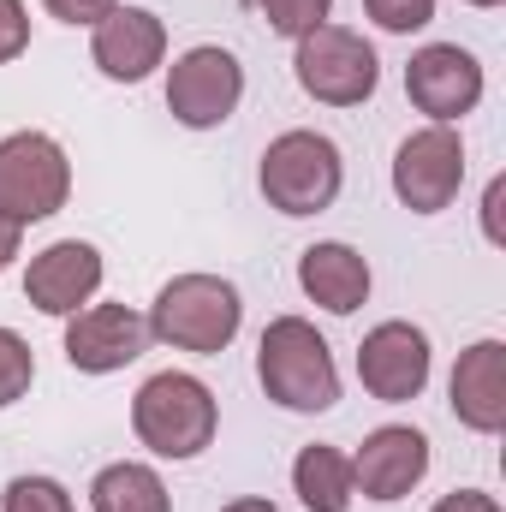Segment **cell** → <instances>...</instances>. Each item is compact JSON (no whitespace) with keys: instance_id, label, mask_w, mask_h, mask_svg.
Here are the masks:
<instances>
[{"instance_id":"cell-25","label":"cell","mask_w":506,"mask_h":512,"mask_svg":"<svg viewBox=\"0 0 506 512\" xmlns=\"http://www.w3.org/2000/svg\"><path fill=\"white\" fill-rule=\"evenodd\" d=\"M429 512H506L495 495H483V489H453V495H441Z\"/></svg>"},{"instance_id":"cell-29","label":"cell","mask_w":506,"mask_h":512,"mask_svg":"<svg viewBox=\"0 0 506 512\" xmlns=\"http://www.w3.org/2000/svg\"><path fill=\"white\" fill-rule=\"evenodd\" d=\"M471 6H483V12H495V6H501V0H471Z\"/></svg>"},{"instance_id":"cell-10","label":"cell","mask_w":506,"mask_h":512,"mask_svg":"<svg viewBox=\"0 0 506 512\" xmlns=\"http://www.w3.org/2000/svg\"><path fill=\"white\" fill-rule=\"evenodd\" d=\"M429 370H435V352H429V334L417 322H381L358 346V382L381 405L417 399L429 387Z\"/></svg>"},{"instance_id":"cell-8","label":"cell","mask_w":506,"mask_h":512,"mask_svg":"<svg viewBox=\"0 0 506 512\" xmlns=\"http://www.w3.org/2000/svg\"><path fill=\"white\" fill-rule=\"evenodd\" d=\"M465 185V143L453 126L411 131L393 155V197L411 215H441Z\"/></svg>"},{"instance_id":"cell-28","label":"cell","mask_w":506,"mask_h":512,"mask_svg":"<svg viewBox=\"0 0 506 512\" xmlns=\"http://www.w3.org/2000/svg\"><path fill=\"white\" fill-rule=\"evenodd\" d=\"M221 512H280V507L262 501V495H245V501H233V507H221Z\"/></svg>"},{"instance_id":"cell-2","label":"cell","mask_w":506,"mask_h":512,"mask_svg":"<svg viewBox=\"0 0 506 512\" xmlns=\"http://www.w3.org/2000/svg\"><path fill=\"white\" fill-rule=\"evenodd\" d=\"M256 382L286 411H328L340 399V370L316 322L304 316H274L256 346Z\"/></svg>"},{"instance_id":"cell-30","label":"cell","mask_w":506,"mask_h":512,"mask_svg":"<svg viewBox=\"0 0 506 512\" xmlns=\"http://www.w3.org/2000/svg\"><path fill=\"white\" fill-rule=\"evenodd\" d=\"M239 6H256V0H239Z\"/></svg>"},{"instance_id":"cell-19","label":"cell","mask_w":506,"mask_h":512,"mask_svg":"<svg viewBox=\"0 0 506 512\" xmlns=\"http://www.w3.org/2000/svg\"><path fill=\"white\" fill-rule=\"evenodd\" d=\"M30 382H36V352H30V340L12 334V328H0V411L18 405V399L30 393Z\"/></svg>"},{"instance_id":"cell-23","label":"cell","mask_w":506,"mask_h":512,"mask_svg":"<svg viewBox=\"0 0 506 512\" xmlns=\"http://www.w3.org/2000/svg\"><path fill=\"white\" fill-rule=\"evenodd\" d=\"M30 48V12L24 0H0V66H12Z\"/></svg>"},{"instance_id":"cell-21","label":"cell","mask_w":506,"mask_h":512,"mask_svg":"<svg viewBox=\"0 0 506 512\" xmlns=\"http://www.w3.org/2000/svg\"><path fill=\"white\" fill-rule=\"evenodd\" d=\"M0 507L6 512H78L72 507V495H66L54 477H12Z\"/></svg>"},{"instance_id":"cell-13","label":"cell","mask_w":506,"mask_h":512,"mask_svg":"<svg viewBox=\"0 0 506 512\" xmlns=\"http://www.w3.org/2000/svg\"><path fill=\"white\" fill-rule=\"evenodd\" d=\"M96 292H102V251H96V245H84V239H54L48 251L30 256L24 298H30L42 316H78Z\"/></svg>"},{"instance_id":"cell-18","label":"cell","mask_w":506,"mask_h":512,"mask_svg":"<svg viewBox=\"0 0 506 512\" xmlns=\"http://www.w3.org/2000/svg\"><path fill=\"white\" fill-rule=\"evenodd\" d=\"M90 512H173V495H167V483L155 477V465L120 459V465H102V471H96V483H90Z\"/></svg>"},{"instance_id":"cell-24","label":"cell","mask_w":506,"mask_h":512,"mask_svg":"<svg viewBox=\"0 0 506 512\" xmlns=\"http://www.w3.org/2000/svg\"><path fill=\"white\" fill-rule=\"evenodd\" d=\"M42 6H48V18H60V24H90V30H96L120 0H42Z\"/></svg>"},{"instance_id":"cell-17","label":"cell","mask_w":506,"mask_h":512,"mask_svg":"<svg viewBox=\"0 0 506 512\" xmlns=\"http://www.w3.org/2000/svg\"><path fill=\"white\" fill-rule=\"evenodd\" d=\"M292 489H298V501L304 512H352V459L340 453V447H304L298 459H292Z\"/></svg>"},{"instance_id":"cell-27","label":"cell","mask_w":506,"mask_h":512,"mask_svg":"<svg viewBox=\"0 0 506 512\" xmlns=\"http://www.w3.org/2000/svg\"><path fill=\"white\" fill-rule=\"evenodd\" d=\"M18 245H24V227H18L12 215H0V274L12 268V256H18Z\"/></svg>"},{"instance_id":"cell-4","label":"cell","mask_w":506,"mask_h":512,"mask_svg":"<svg viewBox=\"0 0 506 512\" xmlns=\"http://www.w3.org/2000/svg\"><path fill=\"white\" fill-rule=\"evenodd\" d=\"M256 185L268 197V209L280 215H322L334 209L340 185H346V161H340V143L322 137V131H280L268 149H262V167H256Z\"/></svg>"},{"instance_id":"cell-3","label":"cell","mask_w":506,"mask_h":512,"mask_svg":"<svg viewBox=\"0 0 506 512\" xmlns=\"http://www.w3.org/2000/svg\"><path fill=\"white\" fill-rule=\"evenodd\" d=\"M215 423H221V405H215L209 382H197L185 370L149 376L131 399V429L155 459H197L215 441Z\"/></svg>"},{"instance_id":"cell-5","label":"cell","mask_w":506,"mask_h":512,"mask_svg":"<svg viewBox=\"0 0 506 512\" xmlns=\"http://www.w3.org/2000/svg\"><path fill=\"white\" fill-rule=\"evenodd\" d=\"M292 72H298V90L310 102H328V108H358L381 84L376 48L346 24H316L310 36H298Z\"/></svg>"},{"instance_id":"cell-16","label":"cell","mask_w":506,"mask_h":512,"mask_svg":"<svg viewBox=\"0 0 506 512\" xmlns=\"http://www.w3.org/2000/svg\"><path fill=\"white\" fill-rule=\"evenodd\" d=\"M298 286L328 316H352L370 298V262H364V251H352L340 239H322V245H310L298 256Z\"/></svg>"},{"instance_id":"cell-15","label":"cell","mask_w":506,"mask_h":512,"mask_svg":"<svg viewBox=\"0 0 506 512\" xmlns=\"http://www.w3.org/2000/svg\"><path fill=\"white\" fill-rule=\"evenodd\" d=\"M453 417L477 435H501L506 429V346L501 340H477L459 352L453 364Z\"/></svg>"},{"instance_id":"cell-22","label":"cell","mask_w":506,"mask_h":512,"mask_svg":"<svg viewBox=\"0 0 506 512\" xmlns=\"http://www.w3.org/2000/svg\"><path fill=\"white\" fill-rule=\"evenodd\" d=\"M364 12L387 36H411V30H423L435 18V0H364Z\"/></svg>"},{"instance_id":"cell-26","label":"cell","mask_w":506,"mask_h":512,"mask_svg":"<svg viewBox=\"0 0 506 512\" xmlns=\"http://www.w3.org/2000/svg\"><path fill=\"white\" fill-rule=\"evenodd\" d=\"M501 203H506V179H489V191H483V239H489V245H506Z\"/></svg>"},{"instance_id":"cell-9","label":"cell","mask_w":506,"mask_h":512,"mask_svg":"<svg viewBox=\"0 0 506 512\" xmlns=\"http://www.w3.org/2000/svg\"><path fill=\"white\" fill-rule=\"evenodd\" d=\"M405 96L417 114H429V126H453L483 102V66L459 42H429L405 66Z\"/></svg>"},{"instance_id":"cell-7","label":"cell","mask_w":506,"mask_h":512,"mask_svg":"<svg viewBox=\"0 0 506 512\" xmlns=\"http://www.w3.org/2000/svg\"><path fill=\"white\" fill-rule=\"evenodd\" d=\"M245 102V66L221 42H197L173 60L167 72V108L185 131H215L227 126Z\"/></svg>"},{"instance_id":"cell-20","label":"cell","mask_w":506,"mask_h":512,"mask_svg":"<svg viewBox=\"0 0 506 512\" xmlns=\"http://www.w3.org/2000/svg\"><path fill=\"white\" fill-rule=\"evenodd\" d=\"M256 12H262V24L274 30V36H310L316 24H328V12H334V0H256Z\"/></svg>"},{"instance_id":"cell-14","label":"cell","mask_w":506,"mask_h":512,"mask_svg":"<svg viewBox=\"0 0 506 512\" xmlns=\"http://www.w3.org/2000/svg\"><path fill=\"white\" fill-rule=\"evenodd\" d=\"M90 60L114 84H143L167 60V24L149 6H114L90 36Z\"/></svg>"},{"instance_id":"cell-12","label":"cell","mask_w":506,"mask_h":512,"mask_svg":"<svg viewBox=\"0 0 506 512\" xmlns=\"http://www.w3.org/2000/svg\"><path fill=\"white\" fill-rule=\"evenodd\" d=\"M429 477V435L411 423H381L352 453V489L364 501H405Z\"/></svg>"},{"instance_id":"cell-11","label":"cell","mask_w":506,"mask_h":512,"mask_svg":"<svg viewBox=\"0 0 506 512\" xmlns=\"http://www.w3.org/2000/svg\"><path fill=\"white\" fill-rule=\"evenodd\" d=\"M149 352V316L131 304H84L66 316V364L84 376H114Z\"/></svg>"},{"instance_id":"cell-6","label":"cell","mask_w":506,"mask_h":512,"mask_svg":"<svg viewBox=\"0 0 506 512\" xmlns=\"http://www.w3.org/2000/svg\"><path fill=\"white\" fill-rule=\"evenodd\" d=\"M72 197V161L48 131H12L0 137V215L18 227L60 215Z\"/></svg>"},{"instance_id":"cell-1","label":"cell","mask_w":506,"mask_h":512,"mask_svg":"<svg viewBox=\"0 0 506 512\" xmlns=\"http://www.w3.org/2000/svg\"><path fill=\"white\" fill-rule=\"evenodd\" d=\"M239 322H245V298L221 274H173L149 304V340L197 358H221L239 340Z\"/></svg>"}]
</instances>
